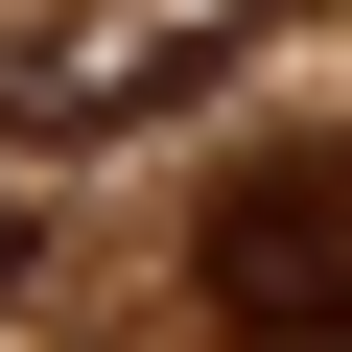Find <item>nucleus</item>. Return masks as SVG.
Segmentation results:
<instances>
[{
	"label": "nucleus",
	"instance_id": "obj_3",
	"mask_svg": "<svg viewBox=\"0 0 352 352\" xmlns=\"http://www.w3.org/2000/svg\"><path fill=\"white\" fill-rule=\"evenodd\" d=\"M329 352H352V305H329Z\"/></svg>",
	"mask_w": 352,
	"mask_h": 352
},
{
	"label": "nucleus",
	"instance_id": "obj_2",
	"mask_svg": "<svg viewBox=\"0 0 352 352\" xmlns=\"http://www.w3.org/2000/svg\"><path fill=\"white\" fill-rule=\"evenodd\" d=\"M235 47V0H118V24H47V47H0V118H47V141H118V118H164Z\"/></svg>",
	"mask_w": 352,
	"mask_h": 352
},
{
	"label": "nucleus",
	"instance_id": "obj_1",
	"mask_svg": "<svg viewBox=\"0 0 352 352\" xmlns=\"http://www.w3.org/2000/svg\"><path fill=\"white\" fill-rule=\"evenodd\" d=\"M188 282H212L235 329H329V305H352V141H305V164H235V188L188 212Z\"/></svg>",
	"mask_w": 352,
	"mask_h": 352
}]
</instances>
